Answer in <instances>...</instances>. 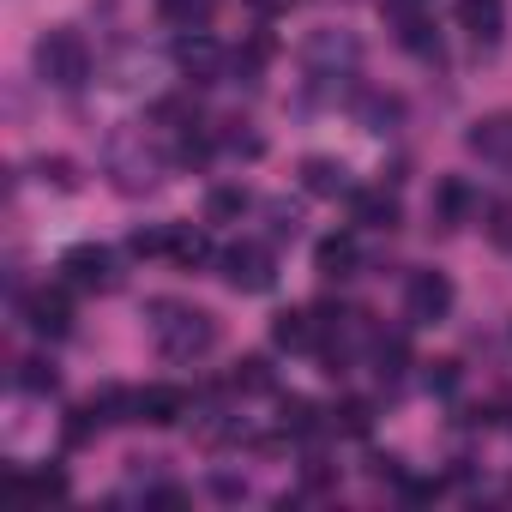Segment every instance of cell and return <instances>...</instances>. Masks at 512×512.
Returning a JSON list of instances; mask_svg holds the SVG:
<instances>
[{"label": "cell", "mask_w": 512, "mask_h": 512, "mask_svg": "<svg viewBox=\"0 0 512 512\" xmlns=\"http://www.w3.org/2000/svg\"><path fill=\"white\" fill-rule=\"evenodd\" d=\"M163 169H169V157H163V145H157L145 127H115V133L103 139V175H109L121 193H151V187L163 181Z\"/></svg>", "instance_id": "cell-1"}, {"label": "cell", "mask_w": 512, "mask_h": 512, "mask_svg": "<svg viewBox=\"0 0 512 512\" xmlns=\"http://www.w3.org/2000/svg\"><path fill=\"white\" fill-rule=\"evenodd\" d=\"M151 344L169 362H199L217 344V320L193 302H151Z\"/></svg>", "instance_id": "cell-2"}, {"label": "cell", "mask_w": 512, "mask_h": 512, "mask_svg": "<svg viewBox=\"0 0 512 512\" xmlns=\"http://www.w3.org/2000/svg\"><path fill=\"white\" fill-rule=\"evenodd\" d=\"M31 61H37V79L55 85V91H79L91 79V43L79 31H67V25L43 31L37 49H31Z\"/></svg>", "instance_id": "cell-3"}, {"label": "cell", "mask_w": 512, "mask_h": 512, "mask_svg": "<svg viewBox=\"0 0 512 512\" xmlns=\"http://www.w3.org/2000/svg\"><path fill=\"white\" fill-rule=\"evenodd\" d=\"M223 284H229V290H241V296L272 290V284H278L272 247H260V241H235V247H223Z\"/></svg>", "instance_id": "cell-4"}, {"label": "cell", "mask_w": 512, "mask_h": 512, "mask_svg": "<svg viewBox=\"0 0 512 512\" xmlns=\"http://www.w3.org/2000/svg\"><path fill=\"white\" fill-rule=\"evenodd\" d=\"M404 314H410V326H440L452 314V278L446 272H410Z\"/></svg>", "instance_id": "cell-5"}, {"label": "cell", "mask_w": 512, "mask_h": 512, "mask_svg": "<svg viewBox=\"0 0 512 512\" xmlns=\"http://www.w3.org/2000/svg\"><path fill=\"white\" fill-rule=\"evenodd\" d=\"M302 55H308V67H314L320 79H338V73H350V67L362 61V43H356L350 31H314Z\"/></svg>", "instance_id": "cell-6"}, {"label": "cell", "mask_w": 512, "mask_h": 512, "mask_svg": "<svg viewBox=\"0 0 512 512\" xmlns=\"http://www.w3.org/2000/svg\"><path fill=\"white\" fill-rule=\"evenodd\" d=\"M175 67L187 73V85H217L223 67H229V55H223L205 31H187V37L175 43Z\"/></svg>", "instance_id": "cell-7"}, {"label": "cell", "mask_w": 512, "mask_h": 512, "mask_svg": "<svg viewBox=\"0 0 512 512\" xmlns=\"http://www.w3.org/2000/svg\"><path fill=\"white\" fill-rule=\"evenodd\" d=\"M464 145H470V157H482V163H500V169H512V109H494V115L470 121Z\"/></svg>", "instance_id": "cell-8"}, {"label": "cell", "mask_w": 512, "mask_h": 512, "mask_svg": "<svg viewBox=\"0 0 512 512\" xmlns=\"http://www.w3.org/2000/svg\"><path fill=\"white\" fill-rule=\"evenodd\" d=\"M25 326H31L37 338H67V332H73V302H67V290H31V296H25Z\"/></svg>", "instance_id": "cell-9"}, {"label": "cell", "mask_w": 512, "mask_h": 512, "mask_svg": "<svg viewBox=\"0 0 512 512\" xmlns=\"http://www.w3.org/2000/svg\"><path fill=\"white\" fill-rule=\"evenodd\" d=\"M458 31L476 49H494L506 37V0H458Z\"/></svg>", "instance_id": "cell-10"}, {"label": "cell", "mask_w": 512, "mask_h": 512, "mask_svg": "<svg viewBox=\"0 0 512 512\" xmlns=\"http://www.w3.org/2000/svg\"><path fill=\"white\" fill-rule=\"evenodd\" d=\"M61 272H67L73 290H115V260H109V247H91V241L67 253Z\"/></svg>", "instance_id": "cell-11"}, {"label": "cell", "mask_w": 512, "mask_h": 512, "mask_svg": "<svg viewBox=\"0 0 512 512\" xmlns=\"http://www.w3.org/2000/svg\"><path fill=\"white\" fill-rule=\"evenodd\" d=\"M181 416H187V392L181 386H145V392H133V422L175 428Z\"/></svg>", "instance_id": "cell-12"}, {"label": "cell", "mask_w": 512, "mask_h": 512, "mask_svg": "<svg viewBox=\"0 0 512 512\" xmlns=\"http://www.w3.org/2000/svg\"><path fill=\"white\" fill-rule=\"evenodd\" d=\"M428 211H434V223H440V229H464V223H470V211H476L470 181H464V175H446V181L434 187V205H428Z\"/></svg>", "instance_id": "cell-13"}, {"label": "cell", "mask_w": 512, "mask_h": 512, "mask_svg": "<svg viewBox=\"0 0 512 512\" xmlns=\"http://www.w3.org/2000/svg\"><path fill=\"white\" fill-rule=\"evenodd\" d=\"M302 187H308L314 199H344V193H356V187H350V169H344L338 157H308V163H302Z\"/></svg>", "instance_id": "cell-14"}, {"label": "cell", "mask_w": 512, "mask_h": 512, "mask_svg": "<svg viewBox=\"0 0 512 512\" xmlns=\"http://www.w3.org/2000/svg\"><path fill=\"white\" fill-rule=\"evenodd\" d=\"M350 217L368 223V229H398L404 211H398V199H392L386 187H356V193H350Z\"/></svg>", "instance_id": "cell-15"}, {"label": "cell", "mask_w": 512, "mask_h": 512, "mask_svg": "<svg viewBox=\"0 0 512 512\" xmlns=\"http://www.w3.org/2000/svg\"><path fill=\"white\" fill-rule=\"evenodd\" d=\"M356 266H362L356 235H326V241L314 247V272H320V278H356Z\"/></svg>", "instance_id": "cell-16"}, {"label": "cell", "mask_w": 512, "mask_h": 512, "mask_svg": "<svg viewBox=\"0 0 512 512\" xmlns=\"http://www.w3.org/2000/svg\"><path fill=\"white\" fill-rule=\"evenodd\" d=\"M356 121H362L368 133H392V127L404 121V103H398V97H380V91H362V97H356Z\"/></svg>", "instance_id": "cell-17"}, {"label": "cell", "mask_w": 512, "mask_h": 512, "mask_svg": "<svg viewBox=\"0 0 512 512\" xmlns=\"http://www.w3.org/2000/svg\"><path fill=\"white\" fill-rule=\"evenodd\" d=\"M211 13H217V0H157V19L175 31H205Z\"/></svg>", "instance_id": "cell-18"}, {"label": "cell", "mask_w": 512, "mask_h": 512, "mask_svg": "<svg viewBox=\"0 0 512 512\" xmlns=\"http://www.w3.org/2000/svg\"><path fill=\"white\" fill-rule=\"evenodd\" d=\"M272 344H278V350H314V314L284 308V314L272 320Z\"/></svg>", "instance_id": "cell-19"}, {"label": "cell", "mask_w": 512, "mask_h": 512, "mask_svg": "<svg viewBox=\"0 0 512 512\" xmlns=\"http://www.w3.org/2000/svg\"><path fill=\"white\" fill-rule=\"evenodd\" d=\"M13 494H19V500H61V494H67V476H61V470H31V476L13 470Z\"/></svg>", "instance_id": "cell-20"}, {"label": "cell", "mask_w": 512, "mask_h": 512, "mask_svg": "<svg viewBox=\"0 0 512 512\" xmlns=\"http://www.w3.org/2000/svg\"><path fill=\"white\" fill-rule=\"evenodd\" d=\"M404 362H410V350H404L398 332L392 338H374V374L380 380H404Z\"/></svg>", "instance_id": "cell-21"}, {"label": "cell", "mask_w": 512, "mask_h": 512, "mask_svg": "<svg viewBox=\"0 0 512 512\" xmlns=\"http://www.w3.org/2000/svg\"><path fill=\"white\" fill-rule=\"evenodd\" d=\"M205 253H211V241H205L199 229H169V260H175V266H199Z\"/></svg>", "instance_id": "cell-22"}, {"label": "cell", "mask_w": 512, "mask_h": 512, "mask_svg": "<svg viewBox=\"0 0 512 512\" xmlns=\"http://www.w3.org/2000/svg\"><path fill=\"white\" fill-rule=\"evenodd\" d=\"M229 386H235V392H266V386H272V374H266V362H260V356H247V362H235Z\"/></svg>", "instance_id": "cell-23"}, {"label": "cell", "mask_w": 512, "mask_h": 512, "mask_svg": "<svg viewBox=\"0 0 512 512\" xmlns=\"http://www.w3.org/2000/svg\"><path fill=\"white\" fill-rule=\"evenodd\" d=\"M266 217H272V235H278V241H296V235H302V217H296V205H290V199H272V205H266Z\"/></svg>", "instance_id": "cell-24"}, {"label": "cell", "mask_w": 512, "mask_h": 512, "mask_svg": "<svg viewBox=\"0 0 512 512\" xmlns=\"http://www.w3.org/2000/svg\"><path fill=\"white\" fill-rule=\"evenodd\" d=\"M205 211H211V223H223V217H241V211H247V193H241V187H217Z\"/></svg>", "instance_id": "cell-25"}, {"label": "cell", "mask_w": 512, "mask_h": 512, "mask_svg": "<svg viewBox=\"0 0 512 512\" xmlns=\"http://www.w3.org/2000/svg\"><path fill=\"white\" fill-rule=\"evenodd\" d=\"M19 386H25V392H55L61 380H55V368H43V362H19Z\"/></svg>", "instance_id": "cell-26"}, {"label": "cell", "mask_w": 512, "mask_h": 512, "mask_svg": "<svg viewBox=\"0 0 512 512\" xmlns=\"http://www.w3.org/2000/svg\"><path fill=\"white\" fill-rule=\"evenodd\" d=\"M284 428H290V434H314V428H320V422H314V404L290 398V404H284Z\"/></svg>", "instance_id": "cell-27"}, {"label": "cell", "mask_w": 512, "mask_h": 512, "mask_svg": "<svg viewBox=\"0 0 512 512\" xmlns=\"http://www.w3.org/2000/svg\"><path fill=\"white\" fill-rule=\"evenodd\" d=\"M37 169H43V181H55V187H73V163H67V157H43Z\"/></svg>", "instance_id": "cell-28"}, {"label": "cell", "mask_w": 512, "mask_h": 512, "mask_svg": "<svg viewBox=\"0 0 512 512\" xmlns=\"http://www.w3.org/2000/svg\"><path fill=\"white\" fill-rule=\"evenodd\" d=\"M488 229H494V241H500V247H512V211H506V205H494V211H488Z\"/></svg>", "instance_id": "cell-29"}, {"label": "cell", "mask_w": 512, "mask_h": 512, "mask_svg": "<svg viewBox=\"0 0 512 512\" xmlns=\"http://www.w3.org/2000/svg\"><path fill=\"white\" fill-rule=\"evenodd\" d=\"M338 416H344V428H350V434H368V404H344Z\"/></svg>", "instance_id": "cell-30"}, {"label": "cell", "mask_w": 512, "mask_h": 512, "mask_svg": "<svg viewBox=\"0 0 512 512\" xmlns=\"http://www.w3.org/2000/svg\"><path fill=\"white\" fill-rule=\"evenodd\" d=\"M145 500H151V506H181V500H187V494H181V488H151V494H145Z\"/></svg>", "instance_id": "cell-31"}, {"label": "cell", "mask_w": 512, "mask_h": 512, "mask_svg": "<svg viewBox=\"0 0 512 512\" xmlns=\"http://www.w3.org/2000/svg\"><path fill=\"white\" fill-rule=\"evenodd\" d=\"M247 7H253V13H266V19H272V13H290V7H296V0H247Z\"/></svg>", "instance_id": "cell-32"}]
</instances>
